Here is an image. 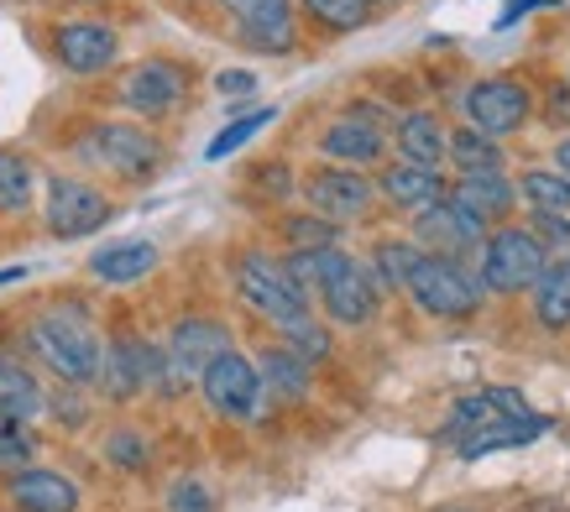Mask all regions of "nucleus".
Wrapping results in <instances>:
<instances>
[{"mask_svg":"<svg viewBox=\"0 0 570 512\" xmlns=\"http://www.w3.org/2000/svg\"><path fill=\"white\" fill-rule=\"evenodd\" d=\"M283 267H288V277H294L298 288L309 293V304L320 298V308H325L330 325H372L382 308V288L377 277L366 273L362 262L351 252H341V246H320V252H288L283 256Z\"/></svg>","mask_w":570,"mask_h":512,"instance_id":"1","label":"nucleus"},{"mask_svg":"<svg viewBox=\"0 0 570 512\" xmlns=\"http://www.w3.org/2000/svg\"><path fill=\"white\" fill-rule=\"evenodd\" d=\"M27 345H32V356L48 366L63 387H89L95 372H100V335L69 314V308H48V314H37L32 329H27Z\"/></svg>","mask_w":570,"mask_h":512,"instance_id":"2","label":"nucleus"},{"mask_svg":"<svg viewBox=\"0 0 570 512\" xmlns=\"http://www.w3.org/2000/svg\"><path fill=\"white\" fill-rule=\"evenodd\" d=\"M550 246L534 236V230H519V225H498L487 230L482 240V293H529L550 267Z\"/></svg>","mask_w":570,"mask_h":512,"instance_id":"3","label":"nucleus"},{"mask_svg":"<svg viewBox=\"0 0 570 512\" xmlns=\"http://www.w3.org/2000/svg\"><path fill=\"white\" fill-rule=\"evenodd\" d=\"M230 351V329L220 319H209V314H189V319H178L168 329V345H163V366H157V393L163 397H178L189 393L199 372H205L215 356Z\"/></svg>","mask_w":570,"mask_h":512,"instance_id":"4","label":"nucleus"},{"mask_svg":"<svg viewBox=\"0 0 570 512\" xmlns=\"http://www.w3.org/2000/svg\"><path fill=\"white\" fill-rule=\"evenodd\" d=\"M236 293L252 314H262L267 325H294L309 314V293L298 288L283 256H267V252H242L236 256Z\"/></svg>","mask_w":570,"mask_h":512,"instance_id":"5","label":"nucleus"},{"mask_svg":"<svg viewBox=\"0 0 570 512\" xmlns=\"http://www.w3.org/2000/svg\"><path fill=\"white\" fill-rule=\"evenodd\" d=\"M403 293L414 298L424 314L434 319H471L476 308H482V283L461 267V262H450V256H419Z\"/></svg>","mask_w":570,"mask_h":512,"instance_id":"6","label":"nucleus"},{"mask_svg":"<svg viewBox=\"0 0 570 512\" xmlns=\"http://www.w3.org/2000/svg\"><path fill=\"white\" fill-rule=\"evenodd\" d=\"M79 152L95 163V168L116 173L126 184H141V178H153L157 163H163V141L147 131V126H131V120H105L89 131V141Z\"/></svg>","mask_w":570,"mask_h":512,"instance_id":"7","label":"nucleus"},{"mask_svg":"<svg viewBox=\"0 0 570 512\" xmlns=\"http://www.w3.org/2000/svg\"><path fill=\"white\" fill-rule=\"evenodd\" d=\"M110 215H116V205H110L95 184L69 178V173H52L48 178V205H42V220H48L52 240H85V236H95Z\"/></svg>","mask_w":570,"mask_h":512,"instance_id":"8","label":"nucleus"},{"mask_svg":"<svg viewBox=\"0 0 570 512\" xmlns=\"http://www.w3.org/2000/svg\"><path fill=\"white\" fill-rule=\"evenodd\" d=\"M157 366H163V345L137 341V335H116L110 345H100V372H95V387H100L110 403H131L147 387H157Z\"/></svg>","mask_w":570,"mask_h":512,"instance_id":"9","label":"nucleus"},{"mask_svg":"<svg viewBox=\"0 0 570 512\" xmlns=\"http://www.w3.org/2000/svg\"><path fill=\"white\" fill-rule=\"evenodd\" d=\"M304 199L320 220L330 225H356L372 215V199H377V184L356 168H341V163H325L304 178Z\"/></svg>","mask_w":570,"mask_h":512,"instance_id":"10","label":"nucleus"},{"mask_svg":"<svg viewBox=\"0 0 570 512\" xmlns=\"http://www.w3.org/2000/svg\"><path fill=\"white\" fill-rule=\"evenodd\" d=\"M199 393H205V403L220 419H230V424H246V419H257V403H262V376L257 366L242 356V351H225V356H215L199 372V382H194Z\"/></svg>","mask_w":570,"mask_h":512,"instance_id":"11","label":"nucleus"},{"mask_svg":"<svg viewBox=\"0 0 570 512\" xmlns=\"http://www.w3.org/2000/svg\"><path fill=\"white\" fill-rule=\"evenodd\" d=\"M529 110H534V100H529V89L519 79H482V85L466 89V126H476L492 141L523 131Z\"/></svg>","mask_w":570,"mask_h":512,"instance_id":"12","label":"nucleus"},{"mask_svg":"<svg viewBox=\"0 0 570 512\" xmlns=\"http://www.w3.org/2000/svg\"><path fill=\"white\" fill-rule=\"evenodd\" d=\"M121 105L126 110H137V116H168V110H178V100L189 95V69L184 63H174V58H147V63H137V69L121 79Z\"/></svg>","mask_w":570,"mask_h":512,"instance_id":"13","label":"nucleus"},{"mask_svg":"<svg viewBox=\"0 0 570 512\" xmlns=\"http://www.w3.org/2000/svg\"><path fill=\"white\" fill-rule=\"evenodd\" d=\"M414 246L419 252H430V256H471V252H482V240H487V225H476L466 215V209H455L450 199H434V205H424L414 215Z\"/></svg>","mask_w":570,"mask_h":512,"instance_id":"14","label":"nucleus"},{"mask_svg":"<svg viewBox=\"0 0 570 512\" xmlns=\"http://www.w3.org/2000/svg\"><path fill=\"white\" fill-rule=\"evenodd\" d=\"M246 48L257 52H294L298 27H294V0H220Z\"/></svg>","mask_w":570,"mask_h":512,"instance_id":"15","label":"nucleus"},{"mask_svg":"<svg viewBox=\"0 0 570 512\" xmlns=\"http://www.w3.org/2000/svg\"><path fill=\"white\" fill-rule=\"evenodd\" d=\"M121 52V37L110 32L105 21H63L52 27V58L63 63L69 73L89 79V73H105Z\"/></svg>","mask_w":570,"mask_h":512,"instance_id":"16","label":"nucleus"},{"mask_svg":"<svg viewBox=\"0 0 570 512\" xmlns=\"http://www.w3.org/2000/svg\"><path fill=\"white\" fill-rule=\"evenodd\" d=\"M387 137H382V120L372 110H351V116L330 120L325 131H320V152L330 163H341V168H366V163H377Z\"/></svg>","mask_w":570,"mask_h":512,"instance_id":"17","label":"nucleus"},{"mask_svg":"<svg viewBox=\"0 0 570 512\" xmlns=\"http://www.w3.org/2000/svg\"><path fill=\"white\" fill-rule=\"evenodd\" d=\"M445 199L455 209H466L476 225L498 230V225L513 215V205H519V188L508 184L502 173H461V184L445 188Z\"/></svg>","mask_w":570,"mask_h":512,"instance_id":"18","label":"nucleus"},{"mask_svg":"<svg viewBox=\"0 0 570 512\" xmlns=\"http://www.w3.org/2000/svg\"><path fill=\"white\" fill-rule=\"evenodd\" d=\"M529 413V403H523V393H513V387H482V393H466L450 403V424H445V440H466V434H476V429L498 424V419H523Z\"/></svg>","mask_w":570,"mask_h":512,"instance_id":"19","label":"nucleus"},{"mask_svg":"<svg viewBox=\"0 0 570 512\" xmlns=\"http://www.w3.org/2000/svg\"><path fill=\"white\" fill-rule=\"evenodd\" d=\"M6 492L17 502V512H79V486L69 476H58L48 465H27L6 481Z\"/></svg>","mask_w":570,"mask_h":512,"instance_id":"20","label":"nucleus"},{"mask_svg":"<svg viewBox=\"0 0 570 512\" xmlns=\"http://www.w3.org/2000/svg\"><path fill=\"white\" fill-rule=\"evenodd\" d=\"M550 434V419L544 413H523V419H498V424L476 429L466 440H455V455L461 461H482V455H498V450H523Z\"/></svg>","mask_w":570,"mask_h":512,"instance_id":"21","label":"nucleus"},{"mask_svg":"<svg viewBox=\"0 0 570 512\" xmlns=\"http://www.w3.org/2000/svg\"><path fill=\"white\" fill-rule=\"evenodd\" d=\"M377 194L387 199V205H397V209H424V205H434V199H445V178L434 168H419V163H387V168L377 173Z\"/></svg>","mask_w":570,"mask_h":512,"instance_id":"22","label":"nucleus"},{"mask_svg":"<svg viewBox=\"0 0 570 512\" xmlns=\"http://www.w3.org/2000/svg\"><path fill=\"white\" fill-rule=\"evenodd\" d=\"M157 267V246L153 240H110L89 256V277L95 283H110V288H126V283H141V277Z\"/></svg>","mask_w":570,"mask_h":512,"instance_id":"23","label":"nucleus"},{"mask_svg":"<svg viewBox=\"0 0 570 512\" xmlns=\"http://www.w3.org/2000/svg\"><path fill=\"white\" fill-rule=\"evenodd\" d=\"M534 319L544 329H570V252L550 256V267H544V277H539L534 288Z\"/></svg>","mask_w":570,"mask_h":512,"instance_id":"24","label":"nucleus"},{"mask_svg":"<svg viewBox=\"0 0 570 512\" xmlns=\"http://www.w3.org/2000/svg\"><path fill=\"white\" fill-rule=\"evenodd\" d=\"M397 152L403 163H419V168H440L445 163V126L430 110H409L397 120Z\"/></svg>","mask_w":570,"mask_h":512,"instance_id":"25","label":"nucleus"},{"mask_svg":"<svg viewBox=\"0 0 570 512\" xmlns=\"http://www.w3.org/2000/svg\"><path fill=\"white\" fill-rule=\"evenodd\" d=\"M48 408V397H42V382H37L21 361L0 356V419H21V424H32L37 413Z\"/></svg>","mask_w":570,"mask_h":512,"instance_id":"26","label":"nucleus"},{"mask_svg":"<svg viewBox=\"0 0 570 512\" xmlns=\"http://www.w3.org/2000/svg\"><path fill=\"white\" fill-rule=\"evenodd\" d=\"M252 366H257V376H262V393H277V397L309 393V361H298L288 345H267Z\"/></svg>","mask_w":570,"mask_h":512,"instance_id":"27","label":"nucleus"},{"mask_svg":"<svg viewBox=\"0 0 570 512\" xmlns=\"http://www.w3.org/2000/svg\"><path fill=\"white\" fill-rule=\"evenodd\" d=\"M445 157L461 173H502V147L492 137H482L476 126H455V131H445Z\"/></svg>","mask_w":570,"mask_h":512,"instance_id":"28","label":"nucleus"},{"mask_svg":"<svg viewBox=\"0 0 570 512\" xmlns=\"http://www.w3.org/2000/svg\"><path fill=\"white\" fill-rule=\"evenodd\" d=\"M513 188H519V199L534 209V215H570V178H566V173L529 168Z\"/></svg>","mask_w":570,"mask_h":512,"instance_id":"29","label":"nucleus"},{"mask_svg":"<svg viewBox=\"0 0 570 512\" xmlns=\"http://www.w3.org/2000/svg\"><path fill=\"white\" fill-rule=\"evenodd\" d=\"M37 194V168L21 152H0V215H27Z\"/></svg>","mask_w":570,"mask_h":512,"instance_id":"30","label":"nucleus"},{"mask_svg":"<svg viewBox=\"0 0 570 512\" xmlns=\"http://www.w3.org/2000/svg\"><path fill=\"white\" fill-rule=\"evenodd\" d=\"M419 256H424V252H419L414 240H377V246H372L377 288H403V283H409V273H414Z\"/></svg>","mask_w":570,"mask_h":512,"instance_id":"31","label":"nucleus"},{"mask_svg":"<svg viewBox=\"0 0 570 512\" xmlns=\"http://www.w3.org/2000/svg\"><path fill=\"white\" fill-rule=\"evenodd\" d=\"M37 455V434L21 419H0V476H17L27 471Z\"/></svg>","mask_w":570,"mask_h":512,"instance_id":"32","label":"nucleus"},{"mask_svg":"<svg viewBox=\"0 0 570 512\" xmlns=\"http://www.w3.org/2000/svg\"><path fill=\"white\" fill-rule=\"evenodd\" d=\"M283 240H288V252H320V246L341 240V225L320 220V215H288L283 220Z\"/></svg>","mask_w":570,"mask_h":512,"instance_id":"33","label":"nucleus"},{"mask_svg":"<svg viewBox=\"0 0 570 512\" xmlns=\"http://www.w3.org/2000/svg\"><path fill=\"white\" fill-rule=\"evenodd\" d=\"M309 21H320L325 32H356L366 21V0H298Z\"/></svg>","mask_w":570,"mask_h":512,"instance_id":"34","label":"nucleus"},{"mask_svg":"<svg viewBox=\"0 0 570 512\" xmlns=\"http://www.w3.org/2000/svg\"><path fill=\"white\" fill-rule=\"evenodd\" d=\"M283 345L298 361H330V325H314V314H304L294 325H283Z\"/></svg>","mask_w":570,"mask_h":512,"instance_id":"35","label":"nucleus"},{"mask_svg":"<svg viewBox=\"0 0 570 512\" xmlns=\"http://www.w3.org/2000/svg\"><path fill=\"white\" fill-rule=\"evenodd\" d=\"M273 120H277V110H252V116L230 120V126H225L220 137H215V141H209V147H205V157H209V163H220V157H230V152H236V147H246V141L257 137L262 126H273Z\"/></svg>","mask_w":570,"mask_h":512,"instance_id":"36","label":"nucleus"},{"mask_svg":"<svg viewBox=\"0 0 570 512\" xmlns=\"http://www.w3.org/2000/svg\"><path fill=\"white\" fill-rule=\"evenodd\" d=\"M168 512H215V492L199 476H184L168 486Z\"/></svg>","mask_w":570,"mask_h":512,"instance_id":"37","label":"nucleus"},{"mask_svg":"<svg viewBox=\"0 0 570 512\" xmlns=\"http://www.w3.org/2000/svg\"><path fill=\"white\" fill-rule=\"evenodd\" d=\"M105 450H110V461L121 465V471H141V465H147V444H141L131 429H116Z\"/></svg>","mask_w":570,"mask_h":512,"instance_id":"38","label":"nucleus"},{"mask_svg":"<svg viewBox=\"0 0 570 512\" xmlns=\"http://www.w3.org/2000/svg\"><path fill=\"white\" fill-rule=\"evenodd\" d=\"M215 89H220L225 100H246V95L257 89V73H246V69H225V73H215Z\"/></svg>","mask_w":570,"mask_h":512,"instance_id":"39","label":"nucleus"},{"mask_svg":"<svg viewBox=\"0 0 570 512\" xmlns=\"http://www.w3.org/2000/svg\"><path fill=\"white\" fill-rule=\"evenodd\" d=\"M560 0H508V11L498 17V27H513V21H523L529 11H554Z\"/></svg>","mask_w":570,"mask_h":512,"instance_id":"40","label":"nucleus"},{"mask_svg":"<svg viewBox=\"0 0 570 512\" xmlns=\"http://www.w3.org/2000/svg\"><path fill=\"white\" fill-rule=\"evenodd\" d=\"M560 120H570V85L550 89V126H560Z\"/></svg>","mask_w":570,"mask_h":512,"instance_id":"41","label":"nucleus"},{"mask_svg":"<svg viewBox=\"0 0 570 512\" xmlns=\"http://www.w3.org/2000/svg\"><path fill=\"white\" fill-rule=\"evenodd\" d=\"M554 173H566V178H570V137L554 147Z\"/></svg>","mask_w":570,"mask_h":512,"instance_id":"42","label":"nucleus"},{"mask_svg":"<svg viewBox=\"0 0 570 512\" xmlns=\"http://www.w3.org/2000/svg\"><path fill=\"white\" fill-rule=\"evenodd\" d=\"M27 277V267H0V288H11V283H21Z\"/></svg>","mask_w":570,"mask_h":512,"instance_id":"43","label":"nucleus"},{"mask_svg":"<svg viewBox=\"0 0 570 512\" xmlns=\"http://www.w3.org/2000/svg\"><path fill=\"white\" fill-rule=\"evenodd\" d=\"M366 6H387V0H366Z\"/></svg>","mask_w":570,"mask_h":512,"instance_id":"44","label":"nucleus"},{"mask_svg":"<svg viewBox=\"0 0 570 512\" xmlns=\"http://www.w3.org/2000/svg\"><path fill=\"white\" fill-rule=\"evenodd\" d=\"M445 512H466V508H445Z\"/></svg>","mask_w":570,"mask_h":512,"instance_id":"45","label":"nucleus"}]
</instances>
